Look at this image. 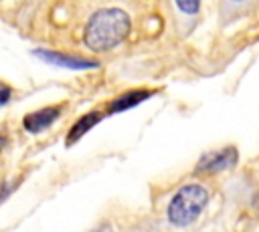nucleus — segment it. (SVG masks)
Instances as JSON below:
<instances>
[{
  "mask_svg": "<svg viewBox=\"0 0 259 232\" xmlns=\"http://www.w3.org/2000/svg\"><path fill=\"white\" fill-rule=\"evenodd\" d=\"M130 28H132V20L123 10L103 8L89 18L83 32V40L91 50L105 52L117 46L121 40H125Z\"/></svg>",
  "mask_w": 259,
  "mask_h": 232,
  "instance_id": "1",
  "label": "nucleus"
},
{
  "mask_svg": "<svg viewBox=\"0 0 259 232\" xmlns=\"http://www.w3.org/2000/svg\"><path fill=\"white\" fill-rule=\"evenodd\" d=\"M148 97H152V91H146V89L125 91V93H121V95L109 105V111H111V113H121V111L134 109V107H138L142 101H146Z\"/></svg>",
  "mask_w": 259,
  "mask_h": 232,
  "instance_id": "6",
  "label": "nucleus"
},
{
  "mask_svg": "<svg viewBox=\"0 0 259 232\" xmlns=\"http://www.w3.org/2000/svg\"><path fill=\"white\" fill-rule=\"evenodd\" d=\"M8 99H10V89H8V85H2V101H0V105L4 107L8 103Z\"/></svg>",
  "mask_w": 259,
  "mask_h": 232,
  "instance_id": "9",
  "label": "nucleus"
},
{
  "mask_svg": "<svg viewBox=\"0 0 259 232\" xmlns=\"http://www.w3.org/2000/svg\"><path fill=\"white\" fill-rule=\"evenodd\" d=\"M91 232H111V228H109V226H101V228H95V230H91Z\"/></svg>",
  "mask_w": 259,
  "mask_h": 232,
  "instance_id": "10",
  "label": "nucleus"
},
{
  "mask_svg": "<svg viewBox=\"0 0 259 232\" xmlns=\"http://www.w3.org/2000/svg\"><path fill=\"white\" fill-rule=\"evenodd\" d=\"M178 10L184 14H196L200 8V0H174Z\"/></svg>",
  "mask_w": 259,
  "mask_h": 232,
  "instance_id": "8",
  "label": "nucleus"
},
{
  "mask_svg": "<svg viewBox=\"0 0 259 232\" xmlns=\"http://www.w3.org/2000/svg\"><path fill=\"white\" fill-rule=\"evenodd\" d=\"M235 2H241V0H235Z\"/></svg>",
  "mask_w": 259,
  "mask_h": 232,
  "instance_id": "11",
  "label": "nucleus"
},
{
  "mask_svg": "<svg viewBox=\"0 0 259 232\" xmlns=\"http://www.w3.org/2000/svg\"><path fill=\"white\" fill-rule=\"evenodd\" d=\"M237 149L235 147H225V149H219L214 153H208V155H202L198 165H196V173H204V171H221V169H227V167H233L237 163Z\"/></svg>",
  "mask_w": 259,
  "mask_h": 232,
  "instance_id": "4",
  "label": "nucleus"
},
{
  "mask_svg": "<svg viewBox=\"0 0 259 232\" xmlns=\"http://www.w3.org/2000/svg\"><path fill=\"white\" fill-rule=\"evenodd\" d=\"M99 121H101V113H97V111L85 113L83 117H79V119L73 123L71 131H69V135H67V141H69V143H75V141L81 139L89 129H93Z\"/></svg>",
  "mask_w": 259,
  "mask_h": 232,
  "instance_id": "7",
  "label": "nucleus"
},
{
  "mask_svg": "<svg viewBox=\"0 0 259 232\" xmlns=\"http://www.w3.org/2000/svg\"><path fill=\"white\" fill-rule=\"evenodd\" d=\"M208 202V192L200 184L182 186L168 204V220L174 226H190Z\"/></svg>",
  "mask_w": 259,
  "mask_h": 232,
  "instance_id": "2",
  "label": "nucleus"
},
{
  "mask_svg": "<svg viewBox=\"0 0 259 232\" xmlns=\"http://www.w3.org/2000/svg\"><path fill=\"white\" fill-rule=\"evenodd\" d=\"M32 54L38 56V59H42L45 63H51V65H57V67H65V69H73V71H83V69H95V67H99V63H95V61H87V59L63 54V52H57V50L36 48V50H32Z\"/></svg>",
  "mask_w": 259,
  "mask_h": 232,
  "instance_id": "3",
  "label": "nucleus"
},
{
  "mask_svg": "<svg viewBox=\"0 0 259 232\" xmlns=\"http://www.w3.org/2000/svg\"><path fill=\"white\" fill-rule=\"evenodd\" d=\"M61 115V109L59 107H45V109H38V111H32L28 113L24 119H22V125L28 133H40L45 129H49Z\"/></svg>",
  "mask_w": 259,
  "mask_h": 232,
  "instance_id": "5",
  "label": "nucleus"
}]
</instances>
